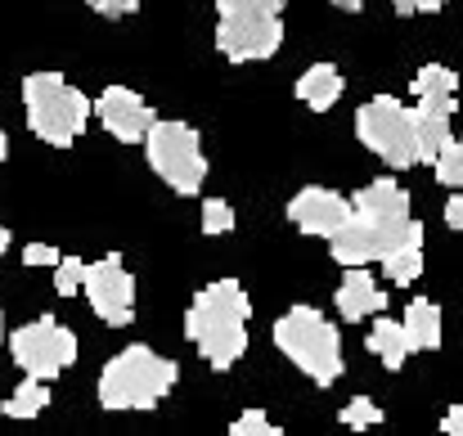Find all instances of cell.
<instances>
[{"instance_id":"44dd1931","label":"cell","mask_w":463,"mask_h":436,"mask_svg":"<svg viewBox=\"0 0 463 436\" xmlns=\"http://www.w3.org/2000/svg\"><path fill=\"white\" fill-rule=\"evenodd\" d=\"M455 90H459V77L450 68H441V63H428L414 77V95L419 100H455Z\"/></svg>"},{"instance_id":"7c38bea8","label":"cell","mask_w":463,"mask_h":436,"mask_svg":"<svg viewBox=\"0 0 463 436\" xmlns=\"http://www.w3.org/2000/svg\"><path fill=\"white\" fill-rule=\"evenodd\" d=\"M288 221H293L302 234L328 239L333 230H342V225L351 221V203H346L342 194H333V189L310 185V189H302V194L288 203Z\"/></svg>"},{"instance_id":"5b68a950","label":"cell","mask_w":463,"mask_h":436,"mask_svg":"<svg viewBox=\"0 0 463 436\" xmlns=\"http://www.w3.org/2000/svg\"><path fill=\"white\" fill-rule=\"evenodd\" d=\"M355 136H360V145L369 148V153H378V157H383L387 166H396V171H405V166L419 162L414 113H410L405 104L387 100V95L360 104V113H355Z\"/></svg>"},{"instance_id":"ac0fdd59","label":"cell","mask_w":463,"mask_h":436,"mask_svg":"<svg viewBox=\"0 0 463 436\" xmlns=\"http://www.w3.org/2000/svg\"><path fill=\"white\" fill-rule=\"evenodd\" d=\"M369 351H373L387 369H401L414 346H410V337H405V324H396V319L383 315V319H373V328H369Z\"/></svg>"},{"instance_id":"ffe728a7","label":"cell","mask_w":463,"mask_h":436,"mask_svg":"<svg viewBox=\"0 0 463 436\" xmlns=\"http://www.w3.org/2000/svg\"><path fill=\"white\" fill-rule=\"evenodd\" d=\"M383 270H387V280L392 284H414L419 275H423V243H405V248H396V252H387L383 257Z\"/></svg>"},{"instance_id":"277c9868","label":"cell","mask_w":463,"mask_h":436,"mask_svg":"<svg viewBox=\"0 0 463 436\" xmlns=\"http://www.w3.org/2000/svg\"><path fill=\"white\" fill-rule=\"evenodd\" d=\"M23 104H27V127L54 148L77 145L90 118V100L72 90L59 72H32L23 81Z\"/></svg>"},{"instance_id":"4dcf8cb0","label":"cell","mask_w":463,"mask_h":436,"mask_svg":"<svg viewBox=\"0 0 463 436\" xmlns=\"http://www.w3.org/2000/svg\"><path fill=\"white\" fill-rule=\"evenodd\" d=\"M446 225H450V230H459V234H463V198H459V194H455V198L446 203Z\"/></svg>"},{"instance_id":"836d02e7","label":"cell","mask_w":463,"mask_h":436,"mask_svg":"<svg viewBox=\"0 0 463 436\" xmlns=\"http://www.w3.org/2000/svg\"><path fill=\"white\" fill-rule=\"evenodd\" d=\"M5 248H9V230L0 225V252H5Z\"/></svg>"},{"instance_id":"2e32d148","label":"cell","mask_w":463,"mask_h":436,"mask_svg":"<svg viewBox=\"0 0 463 436\" xmlns=\"http://www.w3.org/2000/svg\"><path fill=\"white\" fill-rule=\"evenodd\" d=\"M298 100L315 109V113H328L337 100H342V72L333 63H315L298 77Z\"/></svg>"},{"instance_id":"7a4b0ae2","label":"cell","mask_w":463,"mask_h":436,"mask_svg":"<svg viewBox=\"0 0 463 436\" xmlns=\"http://www.w3.org/2000/svg\"><path fill=\"white\" fill-rule=\"evenodd\" d=\"M180 369L149 346L118 351L99 374V405L104 410H154L157 401L175 387Z\"/></svg>"},{"instance_id":"3957f363","label":"cell","mask_w":463,"mask_h":436,"mask_svg":"<svg viewBox=\"0 0 463 436\" xmlns=\"http://www.w3.org/2000/svg\"><path fill=\"white\" fill-rule=\"evenodd\" d=\"M275 342L315 387H333L342 378V337L315 306H293L275 324Z\"/></svg>"},{"instance_id":"30bf717a","label":"cell","mask_w":463,"mask_h":436,"mask_svg":"<svg viewBox=\"0 0 463 436\" xmlns=\"http://www.w3.org/2000/svg\"><path fill=\"white\" fill-rule=\"evenodd\" d=\"M81 289H86L95 315H99L109 328H127V324L136 319V284H131V275H127V266H122L118 252L104 257V261H95V266H86Z\"/></svg>"},{"instance_id":"e575fe53","label":"cell","mask_w":463,"mask_h":436,"mask_svg":"<svg viewBox=\"0 0 463 436\" xmlns=\"http://www.w3.org/2000/svg\"><path fill=\"white\" fill-rule=\"evenodd\" d=\"M5 153H9V140H5V131H0V162H5Z\"/></svg>"},{"instance_id":"7402d4cb","label":"cell","mask_w":463,"mask_h":436,"mask_svg":"<svg viewBox=\"0 0 463 436\" xmlns=\"http://www.w3.org/2000/svg\"><path fill=\"white\" fill-rule=\"evenodd\" d=\"M437 180L446 185V189H459L463 194V140H450V145L437 153Z\"/></svg>"},{"instance_id":"d4e9b609","label":"cell","mask_w":463,"mask_h":436,"mask_svg":"<svg viewBox=\"0 0 463 436\" xmlns=\"http://www.w3.org/2000/svg\"><path fill=\"white\" fill-rule=\"evenodd\" d=\"M337 419H342L346 428H373V423H383V410H378L369 396H355V401H351Z\"/></svg>"},{"instance_id":"5bb4252c","label":"cell","mask_w":463,"mask_h":436,"mask_svg":"<svg viewBox=\"0 0 463 436\" xmlns=\"http://www.w3.org/2000/svg\"><path fill=\"white\" fill-rule=\"evenodd\" d=\"M333 306L342 310V319H364V315H378L383 306H387V297L378 292V284L369 280V270L364 266H346V280H342V289L333 297Z\"/></svg>"},{"instance_id":"d590c367","label":"cell","mask_w":463,"mask_h":436,"mask_svg":"<svg viewBox=\"0 0 463 436\" xmlns=\"http://www.w3.org/2000/svg\"><path fill=\"white\" fill-rule=\"evenodd\" d=\"M0 337H5V319H0Z\"/></svg>"},{"instance_id":"f1b7e54d","label":"cell","mask_w":463,"mask_h":436,"mask_svg":"<svg viewBox=\"0 0 463 436\" xmlns=\"http://www.w3.org/2000/svg\"><path fill=\"white\" fill-rule=\"evenodd\" d=\"M54 261H59V252L50 243H27L23 248V266H54Z\"/></svg>"},{"instance_id":"d6986e66","label":"cell","mask_w":463,"mask_h":436,"mask_svg":"<svg viewBox=\"0 0 463 436\" xmlns=\"http://www.w3.org/2000/svg\"><path fill=\"white\" fill-rule=\"evenodd\" d=\"M45 405H50V387H45L41 378H23V383H18V392L5 401V410H0V414H5V419H36Z\"/></svg>"},{"instance_id":"4316f807","label":"cell","mask_w":463,"mask_h":436,"mask_svg":"<svg viewBox=\"0 0 463 436\" xmlns=\"http://www.w3.org/2000/svg\"><path fill=\"white\" fill-rule=\"evenodd\" d=\"M288 0H216V14H234V9H248V14H284Z\"/></svg>"},{"instance_id":"52a82bcc","label":"cell","mask_w":463,"mask_h":436,"mask_svg":"<svg viewBox=\"0 0 463 436\" xmlns=\"http://www.w3.org/2000/svg\"><path fill=\"white\" fill-rule=\"evenodd\" d=\"M145 148H149L154 171L175 194H198L203 189L207 157H203V145H198L194 127H184V122H154L149 136H145Z\"/></svg>"},{"instance_id":"8fae6325","label":"cell","mask_w":463,"mask_h":436,"mask_svg":"<svg viewBox=\"0 0 463 436\" xmlns=\"http://www.w3.org/2000/svg\"><path fill=\"white\" fill-rule=\"evenodd\" d=\"M95 113H99V127H104L113 140H122V145H140V140L149 136V127L157 122L154 109H149L136 90H127V86H109V90L99 95Z\"/></svg>"},{"instance_id":"e0dca14e","label":"cell","mask_w":463,"mask_h":436,"mask_svg":"<svg viewBox=\"0 0 463 436\" xmlns=\"http://www.w3.org/2000/svg\"><path fill=\"white\" fill-rule=\"evenodd\" d=\"M405 337H410V346L414 351H437L441 346V306L437 301H410L405 306Z\"/></svg>"},{"instance_id":"8992f818","label":"cell","mask_w":463,"mask_h":436,"mask_svg":"<svg viewBox=\"0 0 463 436\" xmlns=\"http://www.w3.org/2000/svg\"><path fill=\"white\" fill-rule=\"evenodd\" d=\"M405 243H423V225L419 221H369V216H355L328 234V252L337 266H369V261H383L387 252L405 248Z\"/></svg>"},{"instance_id":"ba28073f","label":"cell","mask_w":463,"mask_h":436,"mask_svg":"<svg viewBox=\"0 0 463 436\" xmlns=\"http://www.w3.org/2000/svg\"><path fill=\"white\" fill-rule=\"evenodd\" d=\"M9 351H14V365L27 378L50 383L77 360V337L63 324H54L50 315H41V319H32V324L9 333Z\"/></svg>"},{"instance_id":"d6a6232c","label":"cell","mask_w":463,"mask_h":436,"mask_svg":"<svg viewBox=\"0 0 463 436\" xmlns=\"http://www.w3.org/2000/svg\"><path fill=\"white\" fill-rule=\"evenodd\" d=\"M333 5H337V9H364L369 0H333Z\"/></svg>"},{"instance_id":"484cf974","label":"cell","mask_w":463,"mask_h":436,"mask_svg":"<svg viewBox=\"0 0 463 436\" xmlns=\"http://www.w3.org/2000/svg\"><path fill=\"white\" fill-rule=\"evenodd\" d=\"M234 436H279V428L261 414V410H243V419H234Z\"/></svg>"},{"instance_id":"4fadbf2b","label":"cell","mask_w":463,"mask_h":436,"mask_svg":"<svg viewBox=\"0 0 463 436\" xmlns=\"http://www.w3.org/2000/svg\"><path fill=\"white\" fill-rule=\"evenodd\" d=\"M450 113H455V100H419V113H414V136H419V162H437V153L450 145Z\"/></svg>"},{"instance_id":"9a60e30c","label":"cell","mask_w":463,"mask_h":436,"mask_svg":"<svg viewBox=\"0 0 463 436\" xmlns=\"http://www.w3.org/2000/svg\"><path fill=\"white\" fill-rule=\"evenodd\" d=\"M355 216H369V221H405L410 216V194L396 185V180H373L355 194Z\"/></svg>"},{"instance_id":"603a6c76","label":"cell","mask_w":463,"mask_h":436,"mask_svg":"<svg viewBox=\"0 0 463 436\" xmlns=\"http://www.w3.org/2000/svg\"><path fill=\"white\" fill-rule=\"evenodd\" d=\"M81 280H86V261H77V257H59L54 261V289H59V297H72L81 289Z\"/></svg>"},{"instance_id":"83f0119b","label":"cell","mask_w":463,"mask_h":436,"mask_svg":"<svg viewBox=\"0 0 463 436\" xmlns=\"http://www.w3.org/2000/svg\"><path fill=\"white\" fill-rule=\"evenodd\" d=\"M95 14H104V18H127V14H136L140 9V0H86Z\"/></svg>"},{"instance_id":"1f68e13d","label":"cell","mask_w":463,"mask_h":436,"mask_svg":"<svg viewBox=\"0 0 463 436\" xmlns=\"http://www.w3.org/2000/svg\"><path fill=\"white\" fill-rule=\"evenodd\" d=\"M441 432H450V436H463V405H455L446 419H441Z\"/></svg>"},{"instance_id":"6da1fadb","label":"cell","mask_w":463,"mask_h":436,"mask_svg":"<svg viewBox=\"0 0 463 436\" xmlns=\"http://www.w3.org/2000/svg\"><path fill=\"white\" fill-rule=\"evenodd\" d=\"M248 315H252L248 292L234 280H221L194 297V306L184 315V333H189V342H198V351L212 369H230L248 351Z\"/></svg>"},{"instance_id":"cb8c5ba5","label":"cell","mask_w":463,"mask_h":436,"mask_svg":"<svg viewBox=\"0 0 463 436\" xmlns=\"http://www.w3.org/2000/svg\"><path fill=\"white\" fill-rule=\"evenodd\" d=\"M234 230V212H230V203H221V198H207L203 203V234H230Z\"/></svg>"},{"instance_id":"9c48e42d","label":"cell","mask_w":463,"mask_h":436,"mask_svg":"<svg viewBox=\"0 0 463 436\" xmlns=\"http://www.w3.org/2000/svg\"><path fill=\"white\" fill-rule=\"evenodd\" d=\"M284 41V23L279 14H248V9H234V14H221L216 23V50L234 63L243 59H270Z\"/></svg>"},{"instance_id":"f546056e","label":"cell","mask_w":463,"mask_h":436,"mask_svg":"<svg viewBox=\"0 0 463 436\" xmlns=\"http://www.w3.org/2000/svg\"><path fill=\"white\" fill-rule=\"evenodd\" d=\"M401 14H432V9H446L450 0H392Z\"/></svg>"}]
</instances>
